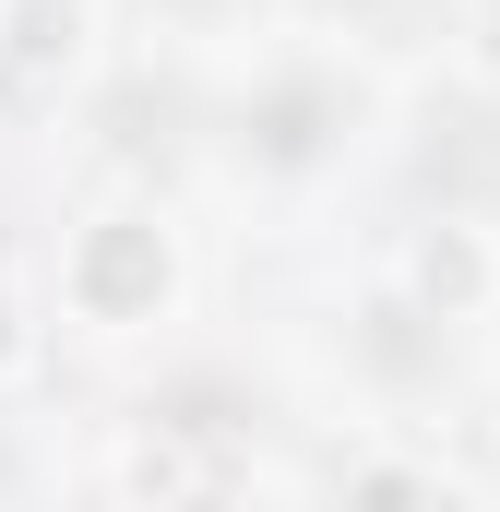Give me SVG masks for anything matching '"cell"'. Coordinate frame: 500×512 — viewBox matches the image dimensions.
<instances>
[{
    "mask_svg": "<svg viewBox=\"0 0 500 512\" xmlns=\"http://www.w3.org/2000/svg\"><path fill=\"white\" fill-rule=\"evenodd\" d=\"M179 286H191V262H179V227H167L155 203H96V215L60 239V322H84V334H143V322H167Z\"/></svg>",
    "mask_w": 500,
    "mask_h": 512,
    "instance_id": "6da1fadb",
    "label": "cell"
},
{
    "mask_svg": "<svg viewBox=\"0 0 500 512\" xmlns=\"http://www.w3.org/2000/svg\"><path fill=\"white\" fill-rule=\"evenodd\" d=\"M0 72L12 84H84L96 72V0H0Z\"/></svg>",
    "mask_w": 500,
    "mask_h": 512,
    "instance_id": "7a4b0ae2",
    "label": "cell"
},
{
    "mask_svg": "<svg viewBox=\"0 0 500 512\" xmlns=\"http://www.w3.org/2000/svg\"><path fill=\"white\" fill-rule=\"evenodd\" d=\"M405 286H417V298H429L441 322H477V310L500 298V239L453 215V227H429V239L405 251Z\"/></svg>",
    "mask_w": 500,
    "mask_h": 512,
    "instance_id": "3957f363",
    "label": "cell"
},
{
    "mask_svg": "<svg viewBox=\"0 0 500 512\" xmlns=\"http://www.w3.org/2000/svg\"><path fill=\"white\" fill-rule=\"evenodd\" d=\"M191 477H203V465H191L179 441H155V429H143V441L120 453V489H191Z\"/></svg>",
    "mask_w": 500,
    "mask_h": 512,
    "instance_id": "277c9868",
    "label": "cell"
},
{
    "mask_svg": "<svg viewBox=\"0 0 500 512\" xmlns=\"http://www.w3.org/2000/svg\"><path fill=\"white\" fill-rule=\"evenodd\" d=\"M24 370H36V322H24V298L0 286V393L24 382Z\"/></svg>",
    "mask_w": 500,
    "mask_h": 512,
    "instance_id": "5b68a950",
    "label": "cell"
}]
</instances>
